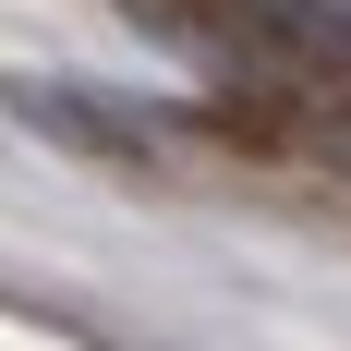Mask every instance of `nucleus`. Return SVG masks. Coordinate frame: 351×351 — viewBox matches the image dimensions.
<instances>
[{"instance_id":"obj_1","label":"nucleus","mask_w":351,"mask_h":351,"mask_svg":"<svg viewBox=\"0 0 351 351\" xmlns=\"http://www.w3.org/2000/svg\"><path fill=\"white\" fill-rule=\"evenodd\" d=\"M0 109H12L25 134L73 145V158H109V170H145V158H158V121L121 109L109 85H73V73H0Z\"/></svg>"},{"instance_id":"obj_2","label":"nucleus","mask_w":351,"mask_h":351,"mask_svg":"<svg viewBox=\"0 0 351 351\" xmlns=\"http://www.w3.org/2000/svg\"><path fill=\"white\" fill-rule=\"evenodd\" d=\"M121 25H145L158 49H206V0H121Z\"/></svg>"}]
</instances>
